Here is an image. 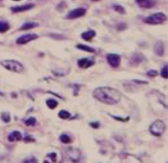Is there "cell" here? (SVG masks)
Here are the masks:
<instances>
[{
	"instance_id": "ffe728a7",
	"label": "cell",
	"mask_w": 168,
	"mask_h": 163,
	"mask_svg": "<svg viewBox=\"0 0 168 163\" xmlns=\"http://www.w3.org/2000/svg\"><path fill=\"white\" fill-rule=\"evenodd\" d=\"M35 123H36V120H35V118L34 117H30L29 119H27V120L25 121V124L26 125H28V126H33V125H35Z\"/></svg>"
},
{
	"instance_id": "4316f807",
	"label": "cell",
	"mask_w": 168,
	"mask_h": 163,
	"mask_svg": "<svg viewBox=\"0 0 168 163\" xmlns=\"http://www.w3.org/2000/svg\"><path fill=\"white\" fill-rule=\"evenodd\" d=\"M90 125L93 128H99V122H92V123H90Z\"/></svg>"
},
{
	"instance_id": "9a60e30c",
	"label": "cell",
	"mask_w": 168,
	"mask_h": 163,
	"mask_svg": "<svg viewBox=\"0 0 168 163\" xmlns=\"http://www.w3.org/2000/svg\"><path fill=\"white\" fill-rule=\"evenodd\" d=\"M77 48L80 49V50H83V51H86L89 52H94L95 49L93 48L88 47L86 45H83V44H78Z\"/></svg>"
},
{
	"instance_id": "44dd1931",
	"label": "cell",
	"mask_w": 168,
	"mask_h": 163,
	"mask_svg": "<svg viewBox=\"0 0 168 163\" xmlns=\"http://www.w3.org/2000/svg\"><path fill=\"white\" fill-rule=\"evenodd\" d=\"M141 7H143V8H150V7H152L153 5V3H152L151 1H149V0H146L145 2H144L143 3H141Z\"/></svg>"
},
{
	"instance_id": "f546056e",
	"label": "cell",
	"mask_w": 168,
	"mask_h": 163,
	"mask_svg": "<svg viewBox=\"0 0 168 163\" xmlns=\"http://www.w3.org/2000/svg\"><path fill=\"white\" fill-rule=\"evenodd\" d=\"M92 1H99V0H92Z\"/></svg>"
},
{
	"instance_id": "ba28073f",
	"label": "cell",
	"mask_w": 168,
	"mask_h": 163,
	"mask_svg": "<svg viewBox=\"0 0 168 163\" xmlns=\"http://www.w3.org/2000/svg\"><path fill=\"white\" fill-rule=\"evenodd\" d=\"M35 7L34 4H26L22 5V6H16V7H13L12 8V11L13 13H22V12H25V11H28L30 9L33 8Z\"/></svg>"
},
{
	"instance_id": "cb8c5ba5",
	"label": "cell",
	"mask_w": 168,
	"mask_h": 163,
	"mask_svg": "<svg viewBox=\"0 0 168 163\" xmlns=\"http://www.w3.org/2000/svg\"><path fill=\"white\" fill-rule=\"evenodd\" d=\"M114 8L116 11L117 12H119L120 13H125V10L124 8L121 7V6H119V5H116V6H114Z\"/></svg>"
},
{
	"instance_id": "7c38bea8",
	"label": "cell",
	"mask_w": 168,
	"mask_h": 163,
	"mask_svg": "<svg viewBox=\"0 0 168 163\" xmlns=\"http://www.w3.org/2000/svg\"><path fill=\"white\" fill-rule=\"evenodd\" d=\"M95 31L94 30H88L86 32H84L83 34H81V38L83 39H85V41H90L91 39H93L95 36Z\"/></svg>"
},
{
	"instance_id": "3957f363",
	"label": "cell",
	"mask_w": 168,
	"mask_h": 163,
	"mask_svg": "<svg viewBox=\"0 0 168 163\" xmlns=\"http://www.w3.org/2000/svg\"><path fill=\"white\" fill-rule=\"evenodd\" d=\"M167 20V16L162 13H158L155 14H153L149 17L144 18V22L147 24L150 25H158V24H162Z\"/></svg>"
},
{
	"instance_id": "603a6c76",
	"label": "cell",
	"mask_w": 168,
	"mask_h": 163,
	"mask_svg": "<svg viewBox=\"0 0 168 163\" xmlns=\"http://www.w3.org/2000/svg\"><path fill=\"white\" fill-rule=\"evenodd\" d=\"M2 119L4 120L5 122H9L10 120V116L8 113H3L2 114Z\"/></svg>"
},
{
	"instance_id": "5bb4252c",
	"label": "cell",
	"mask_w": 168,
	"mask_h": 163,
	"mask_svg": "<svg viewBox=\"0 0 168 163\" xmlns=\"http://www.w3.org/2000/svg\"><path fill=\"white\" fill-rule=\"evenodd\" d=\"M39 26L38 23L36 22H26L23 26L20 28L21 30H30V29H33L36 26Z\"/></svg>"
},
{
	"instance_id": "7402d4cb",
	"label": "cell",
	"mask_w": 168,
	"mask_h": 163,
	"mask_svg": "<svg viewBox=\"0 0 168 163\" xmlns=\"http://www.w3.org/2000/svg\"><path fill=\"white\" fill-rule=\"evenodd\" d=\"M161 75H162V76L165 78V79H167V78L168 77V76H167V65H166L163 68H162V71H161Z\"/></svg>"
},
{
	"instance_id": "f1b7e54d",
	"label": "cell",
	"mask_w": 168,
	"mask_h": 163,
	"mask_svg": "<svg viewBox=\"0 0 168 163\" xmlns=\"http://www.w3.org/2000/svg\"><path fill=\"white\" fill-rule=\"evenodd\" d=\"M13 1H20V0H13Z\"/></svg>"
},
{
	"instance_id": "5b68a950",
	"label": "cell",
	"mask_w": 168,
	"mask_h": 163,
	"mask_svg": "<svg viewBox=\"0 0 168 163\" xmlns=\"http://www.w3.org/2000/svg\"><path fill=\"white\" fill-rule=\"evenodd\" d=\"M107 60H108L109 65L113 67L116 68L119 66L120 62H121V57L118 54H114V53H110L107 55Z\"/></svg>"
},
{
	"instance_id": "d4e9b609",
	"label": "cell",
	"mask_w": 168,
	"mask_h": 163,
	"mask_svg": "<svg viewBox=\"0 0 168 163\" xmlns=\"http://www.w3.org/2000/svg\"><path fill=\"white\" fill-rule=\"evenodd\" d=\"M24 163H37V160L35 157H30L29 159H26V161L24 162Z\"/></svg>"
},
{
	"instance_id": "7a4b0ae2",
	"label": "cell",
	"mask_w": 168,
	"mask_h": 163,
	"mask_svg": "<svg viewBox=\"0 0 168 163\" xmlns=\"http://www.w3.org/2000/svg\"><path fill=\"white\" fill-rule=\"evenodd\" d=\"M3 66H4L8 71L16 72V73H21L24 71V66H22L19 62L15 60H6L3 61L1 62Z\"/></svg>"
},
{
	"instance_id": "2e32d148",
	"label": "cell",
	"mask_w": 168,
	"mask_h": 163,
	"mask_svg": "<svg viewBox=\"0 0 168 163\" xmlns=\"http://www.w3.org/2000/svg\"><path fill=\"white\" fill-rule=\"evenodd\" d=\"M10 28V26L8 22H0V32L1 33H4V32H6L7 30H9Z\"/></svg>"
},
{
	"instance_id": "30bf717a",
	"label": "cell",
	"mask_w": 168,
	"mask_h": 163,
	"mask_svg": "<svg viewBox=\"0 0 168 163\" xmlns=\"http://www.w3.org/2000/svg\"><path fill=\"white\" fill-rule=\"evenodd\" d=\"M144 60V56L141 54H134L130 60V64L133 66H138L139 64H140Z\"/></svg>"
},
{
	"instance_id": "6da1fadb",
	"label": "cell",
	"mask_w": 168,
	"mask_h": 163,
	"mask_svg": "<svg viewBox=\"0 0 168 163\" xmlns=\"http://www.w3.org/2000/svg\"><path fill=\"white\" fill-rule=\"evenodd\" d=\"M94 97L101 103L108 105H115L121 100V94L118 90L115 89L100 87L94 91Z\"/></svg>"
},
{
	"instance_id": "e0dca14e",
	"label": "cell",
	"mask_w": 168,
	"mask_h": 163,
	"mask_svg": "<svg viewBox=\"0 0 168 163\" xmlns=\"http://www.w3.org/2000/svg\"><path fill=\"white\" fill-rule=\"evenodd\" d=\"M46 104H47V106L49 107V108L54 109V108L57 106L58 103L57 102L56 100H54V99H48L47 102H46Z\"/></svg>"
},
{
	"instance_id": "4fadbf2b",
	"label": "cell",
	"mask_w": 168,
	"mask_h": 163,
	"mask_svg": "<svg viewBox=\"0 0 168 163\" xmlns=\"http://www.w3.org/2000/svg\"><path fill=\"white\" fill-rule=\"evenodd\" d=\"M22 134L18 131H13V133H11L8 135L9 141H19L22 139Z\"/></svg>"
},
{
	"instance_id": "ac0fdd59",
	"label": "cell",
	"mask_w": 168,
	"mask_h": 163,
	"mask_svg": "<svg viewBox=\"0 0 168 163\" xmlns=\"http://www.w3.org/2000/svg\"><path fill=\"white\" fill-rule=\"evenodd\" d=\"M58 116H59V117L62 118V119H64V120H66V119H68V118H69L70 116H71V114H70L68 112L62 110V111L59 112V113H58Z\"/></svg>"
},
{
	"instance_id": "277c9868",
	"label": "cell",
	"mask_w": 168,
	"mask_h": 163,
	"mask_svg": "<svg viewBox=\"0 0 168 163\" xmlns=\"http://www.w3.org/2000/svg\"><path fill=\"white\" fill-rule=\"evenodd\" d=\"M165 129H166V125L162 120H156L155 122H153L149 127L150 133L153 135H156V136L162 135L164 133Z\"/></svg>"
},
{
	"instance_id": "9c48e42d",
	"label": "cell",
	"mask_w": 168,
	"mask_h": 163,
	"mask_svg": "<svg viewBox=\"0 0 168 163\" xmlns=\"http://www.w3.org/2000/svg\"><path fill=\"white\" fill-rule=\"evenodd\" d=\"M94 64V62L93 61L88 59V58H82V59H80L78 61V66L80 68H89Z\"/></svg>"
},
{
	"instance_id": "8992f818",
	"label": "cell",
	"mask_w": 168,
	"mask_h": 163,
	"mask_svg": "<svg viewBox=\"0 0 168 163\" xmlns=\"http://www.w3.org/2000/svg\"><path fill=\"white\" fill-rule=\"evenodd\" d=\"M86 13V10L83 8H76L71 11L67 16H66V18L67 19H76V18H79V17H81L83 16H85Z\"/></svg>"
},
{
	"instance_id": "8fae6325",
	"label": "cell",
	"mask_w": 168,
	"mask_h": 163,
	"mask_svg": "<svg viewBox=\"0 0 168 163\" xmlns=\"http://www.w3.org/2000/svg\"><path fill=\"white\" fill-rule=\"evenodd\" d=\"M154 51L158 56H163L164 54V43L162 42H158L154 46Z\"/></svg>"
},
{
	"instance_id": "484cf974",
	"label": "cell",
	"mask_w": 168,
	"mask_h": 163,
	"mask_svg": "<svg viewBox=\"0 0 168 163\" xmlns=\"http://www.w3.org/2000/svg\"><path fill=\"white\" fill-rule=\"evenodd\" d=\"M157 74H158V72L156 71H153V70H152V71H149L148 73H147V75L148 76H151V77H153V76H157Z\"/></svg>"
},
{
	"instance_id": "d6986e66",
	"label": "cell",
	"mask_w": 168,
	"mask_h": 163,
	"mask_svg": "<svg viewBox=\"0 0 168 163\" xmlns=\"http://www.w3.org/2000/svg\"><path fill=\"white\" fill-rule=\"evenodd\" d=\"M60 140L62 143H71V138L68 136V135H66V134H62L60 136Z\"/></svg>"
},
{
	"instance_id": "52a82bcc",
	"label": "cell",
	"mask_w": 168,
	"mask_h": 163,
	"mask_svg": "<svg viewBox=\"0 0 168 163\" xmlns=\"http://www.w3.org/2000/svg\"><path fill=\"white\" fill-rule=\"evenodd\" d=\"M38 38V35L35 34H27L25 35H22L20 38H18L17 40V43L19 44H25L28 42H30L32 40H35Z\"/></svg>"
},
{
	"instance_id": "83f0119b",
	"label": "cell",
	"mask_w": 168,
	"mask_h": 163,
	"mask_svg": "<svg viewBox=\"0 0 168 163\" xmlns=\"http://www.w3.org/2000/svg\"><path fill=\"white\" fill-rule=\"evenodd\" d=\"M146 0H136V2L138 3H139V4H141V3H143L144 2H145Z\"/></svg>"
}]
</instances>
